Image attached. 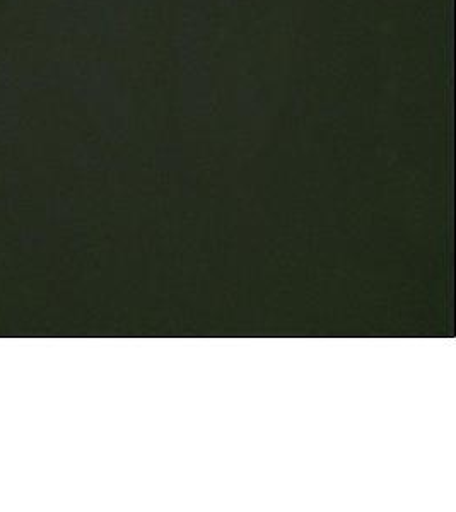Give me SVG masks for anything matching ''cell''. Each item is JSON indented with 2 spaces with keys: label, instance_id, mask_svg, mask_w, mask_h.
Masks as SVG:
<instances>
[]
</instances>
